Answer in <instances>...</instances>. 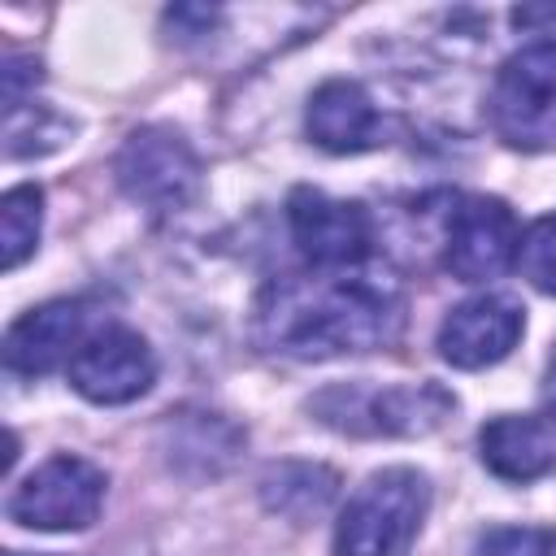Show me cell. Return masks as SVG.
<instances>
[{
	"label": "cell",
	"instance_id": "52a82bcc",
	"mask_svg": "<svg viewBox=\"0 0 556 556\" xmlns=\"http://www.w3.org/2000/svg\"><path fill=\"white\" fill-rule=\"evenodd\" d=\"M287 222L300 256L313 269H352L365 265V256L374 252V222L352 200L295 187L287 200Z\"/></svg>",
	"mask_w": 556,
	"mask_h": 556
},
{
	"label": "cell",
	"instance_id": "277c9868",
	"mask_svg": "<svg viewBox=\"0 0 556 556\" xmlns=\"http://www.w3.org/2000/svg\"><path fill=\"white\" fill-rule=\"evenodd\" d=\"M104 486H109L104 469L61 452L22 478V486H13L4 508L9 521L26 530H87L100 517Z\"/></svg>",
	"mask_w": 556,
	"mask_h": 556
},
{
	"label": "cell",
	"instance_id": "6da1fadb",
	"mask_svg": "<svg viewBox=\"0 0 556 556\" xmlns=\"http://www.w3.org/2000/svg\"><path fill=\"white\" fill-rule=\"evenodd\" d=\"M404 326V287L378 265L278 278L256 300V343L295 361L387 348Z\"/></svg>",
	"mask_w": 556,
	"mask_h": 556
},
{
	"label": "cell",
	"instance_id": "e0dca14e",
	"mask_svg": "<svg viewBox=\"0 0 556 556\" xmlns=\"http://www.w3.org/2000/svg\"><path fill=\"white\" fill-rule=\"evenodd\" d=\"M517 269L543 291V295H556V213L539 217L521 243H517Z\"/></svg>",
	"mask_w": 556,
	"mask_h": 556
},
{
	"label": "cell",
	"instance_id": "9c48e42d",
	"mask_svg": "<svg viewBox=\"0 0 556 556\" xmlns=\"http://www.w3.org/2000/svg\"><path fill=\"white\" fill-rule=\"evenodd\" d=\"M156 382V356L143 334L104 326L83 339L70 361V387L91 404H130Z\"/></svg>",
	"mask_w": 556,
	"mask_h": 556
},
{
	"label": "cell",
	"instance_id": "ffe728a7",
	"mask_svg": "<svg viewBox=\"0 0 556 556\" xmlns=\"http://www.w3.org/2000/svg\"><path fill=\"white\" fill-rule=\"evenodd\" d=\"M543 404H547V413L556 417V352H552V361H547V378H543Z\"/></svg>",
	"mask_w": 556,
	"mask_h": 556
},
{
	"label": "cell",
	"instance_id": "ba28073f",
	"mask_svg": "<svg viewBox=\"0 0 556 556\" xmlns=\"http://www.w3.org/2000/svg\"><path fill=\"white\" fill-rule=\"evenodd\" d=\"M517 217L495 195H465L447 213V239H443V265L460 282H486L500 278L508 265H517Z\"/></svg>",
	"mask_w": 556,
	"mask_h": 556
},
{
	"label": "cell",
	"instance_id": "7a4b0ae2",
	"mask_svg": "<svg viewBox=\"0 0 556 556\" xmlns=\"http://www.w3.org/2000/svg\"><path fill=\"white\" fill-rule=\"evenodd\" d=\"M308 413L339 430V434H361V439H417L439 430L456 413V395L443 391L439 382H339L326 387L308 400Z\"/></svg>",
	"mask_w": 556,
	"mask_h": 556
},
{
	"label": "cell",
	"instance_id": "4fadbf2b",
	"mask_svg": "<svg viewBox=\"0 0 556 556\" xmlns=\"http://www.w3.org/2000/svg\"><path fill=\"white\" fill-rule=\"evenodd\" d=\"M482 465L504 482H534L556 465V434L543 417L500 413L478 430Z\"/></svg>",
	"mask_w": 556,
	"mask_h": 556
},
{
	"label": "cell",
	"instance_id": "7c38bea8",
	"mask_svg": "<svg viewBox=\"0 0 556 556\" xmlns=\"http://www.w3.org/2000/svg\"><path fill=\"white\" fill-rule=\"evenodd\" d=\"M87 330V304L83 300H52L30 313H22L4 334V365L13 374H48L65 356L83 348Z\"/></svg>",
	"mask_w": 556,
	"mask_h": 556
},
{
	"label": "cell",
	"instance_id": "ac0fdd59",
	"mask_svg": "<svg viewBox=\"0 0 556 556\" xmlns=\"http://www.w3.org/2000/svg\"><path fill=\"white\" fill-rule=\"evenodd\" d=\"M478 556H556V534L543 526H491L478 539Z\"/></svg>",
	"mask_w": 556,
	"mask_h": 556
},
{
	"label": "cell",
	"instance_id": "d6986e66",
	"mask_svg": "<svg viewBox=\"0 0 556 556\" xmlns=\"http://www.w3.org/2000/svg\"><path fill=\"white\" fill-rule=\"evenodd\" d=\"M0 78H4V113H17V109H26V91L39 83V65H35V56L4 52Z\"/></svg>",
	"mask_w": 556,
	"mask_h": 556
},
{
	"label": "cell",
	"instance_id": "5b68a950",
	"mask_svg": "<svg viewBox=\"0 0 556 556\" xmlns=\"http://www.w3.org/2000/svg\"><path fill=\"white\" fill-rule=\"evenodd\" d=\"M491 122L513 148H543L556 126V39L517 48L491 87Z\"/></svg>",
	"mask_w": 556,
	"mask_h": 556
},
{
	"label": "cell",
	"instance_id": "44dd1931",
	"mask_svg": "<svg viewBox=\"0 0 556 556\" xmlns=\"http://www.w3.org/2000/svg\"><path fill=\"white\" fill-rule=\"evenodd\" d=\"M13 556H17V552H13Z\"/></svg>",
	"mask_w": 556,
	"mask_h": 556
},
{
	"label": "cell",
	"instance_id": "8992f818",
	"mask_svg": "<svg viewBox=\"0 0 556 556\" xmlns=\"http://www.w3.org/2000/svg\"><path fill=\"white\" fill-rule=\"evenodd\" d=\"M113 169H117V182L130 200L161 208V213L187 208L200 195V161L187 148V139L165 130V126L135 130L122 143Z\"/></svg>",
	"mask_w": 556,
	"mask_h": 556
},
{
	"label": "cell",
	"instance_id": "30bf717a",
	"mask_svg": "<svg viewBox=\"0 0 556 556\" xmlns=\"http://www.w3.org/2000/svg\"><path fill=\"white\" fill-rule=\"evenodd\" d=\"M521 330H526V317L508 295H473L443 317L439 356L456 369H486L517 348Z\"/></svg>",
	"mask_w": 556,
	"mask_h": 556
},
{
	"label": "cell",
	"instance_id": "9a60e30c",
	"mask_svg": "<svg viewBox=\"0 0 556 556\" xmlns=\"http://www.w3.org/2000/svg\"><path fill=\"white\" fill-rule=\"evenodd\" d=\"M222 430H230L222 417H213V413H182V417H174L169 421V465H187V456H200L204 460V473H217V469H226V460L235 456V447H239V439H213V434H222Z\"/></svg>",
	"mask_w": 556,
	"mask_h": 556
},
{
	"label": "cell",
	"instance_id": "3957f363",
	"mask_svg": "<svg viewBox=\"0 0 556 556\" xmlns=\"http://www.w3.org/2000/svg\"><path fill=\"white\" fill-rule=\"evenodd\" d=\"M430 513V482L408 465L369 473L334 521V556H408Z\"/></svg>",
	"mask_w": 556,
	"mask_h": 556
},
{
	"label": "cell",
	"instance_id": "2e32d148",
	"mask_svg": "<svg viewBox=\"0 0 556 556\" xmlns=\"http://www.w3.org/2000/svg\"><path fill=\"white\" fill-rule=\"evenodd\" d=\"M39 222H43V191L30 182L9 187L0 200V239H4V269L9 274L39 248Z\"/></svg>",
	"mask_w": 556,
	"mask_h": 556
},
{
	"label": "cell",
	"instance_id": "8fae6325",
	"mask_svg": "<svg viewBox=\"0 0 556 556\" xmlns=\"http://www.w3.org/2000/svg\"><path fill=\"white\" fill-rule=\"evenodd\" d=\"M304 126H308V139L317 148L339 152V156L369 152V148H378L387 139V126H382V113L374 109V96L352 78L321 83L308 96Z\"/></svg>",
	"mask_w": 556,
	"mask_h": 556
},
{
	"label": "cell",
	"instance_id": "5bb4252c",
	"mask_svg": "<svg viewBox=\"0 0 556 556\" xmlns=\"http://www.w3.org/2000/svg\"><path fill=\"white\" fill-rule=\"evenodd\" d=\"M334 486H339V478H334L326 465L287 460V465H274V469L261 478V500H265L269 513L308 521V517H317V513L334 500Z\"/></svg>",
	"mask_w": 556,
	"mask_h": 556
}]
</instances>
